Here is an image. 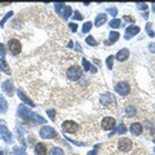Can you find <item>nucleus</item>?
Returning <instances> with one entry per match:
<instances>
[{
	"label": "nucleus",
	"mask_w": 155,
	"mask_h": 155,
	"mask_svg": "<svg viewBox=\"0 0 155 155\" xmlns=\"http://www.w3.org/2000/svg\"><path fill=\"white\" fill-rule=\"evenodd\" d=\"M48 115H49V118L52 120H54V118H56V112H54V110H47Z\"/></svg>",
	"instance_id": "34"
},
{
	"label": "nucleus",
	"mask_w": 155,
	"mask_h": 155,
	"mask_svg": "<svg viewBox=\"0 0 155 155\" xmlns=\"http://www.w3.org/2000/svg\"><path fill=\"white\" fill-rule=\"evenodd\" d=\"M6 110H8V102L3 96H0V112L1 114H5Z\"/></svg>",
	"instance_id": "19"
},
{
	"label": "nucleus",
	"mask_w": 155,
	"mask_h": 155,
	"mask_svg": "<svg viewBox=\"0 0 155 155\" xmlns=\"http://www.w3.org/2000/svg\"><path fill=\"white\" fill-rule=\"evenodd\" d=\"M90 28H92V22H85V23L83 25V28H82V32L83 34H87Z\"/></svg>",
	"instance_id": "25"
},
{
	"label": "nucleus",
	"mask_w": 155,
	"mask_h": 155,
	"mask_svg": "<svg viewBox=\"0 0 155 155\" xmlns=\"http://www.w3.org/2000/svg\"><path fill=\"white\" fill-rule=\"evenodd\" d=\"M100 101H101L103 106H111L112 103H114V98H112V96L110 95V93H105L103 96H101Z\"/></svg>",
	"instance_id": "11"
},
{
	"label": "nucleus",
	"mask_w": 155,
	"mask_h": 155,
	"mask_svg": "<svg viewBox=\"0 0 155 155\" xmlns=\"http://www.w3.org/2000/svg\"><path fill=\"white\" fill-rule=\"evenodd\" d=\"M115 92L119 93V95L123 97H125L131 92V85H129L127 82H119V83H116V85H115Z\"/></svg>",
	"instance_id": "5"
},
{
	"label": "nucleus",
	"mask_w": 155,
	"mask_h": 155,
	"mask_svg": "<svg viewBox=\"0 0 155 155\" xmlns=\"http://www.w3.org/2000/svg\"><path fill=\"white\" fill-rule=\"evenodd\" d=\"M39 133H40L41 138H45V140H49V138L56 137V132H54V129L52 127H48V125H45V127L41 128Z\"/></svg>",
	"instance_id": "6"
},
{
	"label": "nucleus",
	"mask_w": 155,
	"mask_h": 155,
	"mask_svg": "<svg viewBox=\"0 0 155 155\" xmlns=\"http://www.w3.org/2000/svg\"><path fill=\"white\" fill-rule=\"evenodd\" d=\"M146 28H147V32H149V35H150V36H154V32L151 31V25H150V23L147 25V27H146Z\"/></svg>",
	"instance_id": "38"
},
{
	"label": "nucleus",
	"mask_w": 155,
	"mask_h": 155,
	"mask_svg": "<svg viewBox=\"0 0 155 155\" xmlns=\"http://www.w3.org/2000/svg\"><path fill=\"white\" fill-rule=\"evenodd\" d=\"M83 75V70L78 65H71L69 69L66 70V78L70 82H78Z\"/></svg>",
	"instance_id": "1"
},
{
	"label": "nucleus",
	"mask_w": 155,
	"mask_h": 155,
	"mask_svg": "<svg viewBox=\"0 0 155 155\" xmlns=\"http://www.w3.org/2000/svg\"><path fill=\"white\" fill-rule=\"evenodd\" d=\"M124 114L127 118H133V116L137 114V109H136L134 105H127L124 107Z\"/></svg>",
	"instance_id": "12"
},
{
	"label": "nucleus",
	"mask_w": 155,
	"mask_h": 155,
	"mask_svg": "<svg viewBox=\"0 0 155 155\" xmlns=\"http://www.w3.org/2000/svg\"><path fill=\"white\" fill-rule=\"evenodd\" d=\"M8 49L11 50V53L13 56H18L22 50V45L21 41L17 40V39H9L8 41Z\"/></svg>",
	"instance_id": "4"
},
{
	"label": "nucleus",
	"mask_w": 155,
	"mask_h": 155,
	"mask_svg": "<svg viewBox=\"0 0 155 155\" xmlns=\"http://www.w3.org/2000/svg\"><path fill=\"white\" fill-rule=\"evenodd\" d=\"M106 21H107V16H106L105 13H101V14H98V16L96 17L95 26H96V27H100V26H102Z\"/></svg>",
	"instance_id": "15"
},
{
	"label": "nucleus",
	"mask_w": 155,
	"mask_h": 155,
	"mask_svg": "<svg viewBox=\"0 0 155 155\" xmlns=\"http://www.w3.org/2000/svg\"><path fill=\"white\" fill-rule=\"evenodd\" d=\"M0 57H1V60L5 57V48L3 44H0Z\"/></svg>",
	"instance_id": "33"
},
{
	"label": "nucleus",
	"mask_w": 155,
	"mask_h": 155,
	"mask_svg": "<svg viewBox=\"0 0 155 155\" xmlns=\"http://www.w3.org/2000/svg\"><path fill=\"white\" fill-rule=\"evenodd\" d=\"M17 95H18V97H19V98H21L23 102H26V103H27V105H30V106H35V105H34V102H32L31 100L28 98V97L26 96V95H25L23 92H22L21 89H18V90H17Z\"/></svg>",
	"instance_id": "17"
},
{
	"label": "nucleus",
	"mask_w": 155,
	"mask_h": 155,
	"mask_svg": "<svg viewBox=\"0 0 155 155\" xmlns=\"http://www.w3.org/2000/svg\"><path fill=\"white\" fill-rule=\"evenodd\" d=\"M150 50L153 52V53H155V43H151L150 44Z\"/></svg>",
	"instance_id": "40"
},
{
	"label": "nucleus",
	"mask_w": 155,
	"mask_h": 155,
	"mask_svg": "<svg viewBox=\"0 0 155 155\" xmlns=\"http://www.w3.org/2000/svg\"><path fill=\"white\" fill-rule=\"evenodd\" d=\"M83 65H84V70H90V67H92L90 63L85 60V58H83Z\"/></svg>",
	"instance_id": "31"
},
{
	"label": "nucleus",
	"mask_w": 155,
	"mask_h": 155,
	"mask_svg": "<svg viewBox=\"0 0 155 155\" xmlns=\"http://www.w3.org/2000/svg\"><path fill=\"white\" fill-rule=\"evenodd\" d=\"M120 19H116V18H114L112 21H110V27H112V28H118V27H120Z\"/></svg>",
	"instance_id": "23"
},
{
	"label": "nucleus",
	"mask_w": 155,
	"mask_h": 155,
	"mask_svg": "<svg viewBox=\"0 0 155 155\" xmlns=\"http://www.w3.org/2000/svg\"><path fill=\"white\" fill-rule=\"evenodd\" d=\"M115 127V119L112 116H106L102 119V129L103 131H110Z\"/></svg>",
	"instance_id": "7"
},
{
	"label": "nucleus",
	"mask_w": 155,
	"mask_h": 155,
	"mask_svg": "<svg viewBox=\"0 0 155 155\" xmlns=\"http://www.w3.org/2000/svg\"><path fill=\"white\" fill-rule=\"evenodd\" d=\"M125 132H127V128H125V125L122 123V124L119 125V128H118V133H125Z\"/></svg>",
	"instance_id": "30"
},
{
	"label": "nucleus",
	"mask_w": 155,
	"mask_h": 155,
	"mask_svg": "<svg viewBox=\"0 0 155 155\" xmlns=\"http://www.w3.org/2000/svg\"><path fill=\"white\" fill-rule=\"evenodd\" d=\"M0 136H1V137L4 138L6 142H11V141H12V134L9 133V131L6 129V127H5L4 124L0 127Z\"/></svg>",
	"instance_id": "13"
},
{
	"label": "nucleus",
	"mask_w": 155,
	"mask_h": 155,
	"mask_svg": "<svg viewBox=\"0 0 155 155\" xmlns=\"http://www.w3.org/2000/svg\"><path fill=\"white\" fill-rule=\"evenodd\" d=\"M74 18H75V19H83V16L76 11V12H75V16H74Z\"/></svg>",
	"instance_id": "37"
},
{
	"label": "nucleus",
	"mask_w": 155,
	"mask_h": 155,
	"mask_svg": "<svg viewBox=\"0 0 155 155\" xmlns=\"http://www.w3.org/2000/svg\"><path fill=\"white\" fill-rule=\"evenodd\" d=\"M0 155H3V153H1V151H0Z\"/></svg>",
	"instance_id": "42"
},
{
	"label": "nucleus",
	"mask_w": 155,
	"mask_h": 155,
	"mask_svg": "<svg viewBox=\"0 0 155 155\" xmlns=\"http://www.w3.org/2000/svg\"><path fill=\"white\" fill-rule=\"evenodd\" d=\"M137 8H140V9H146L147 5L144 4V3H138V4H137Z\"/></svg>",
	"instance_id": "39"
},
{
	"label": "nucleus",
	"mask_w": 155,
	"mask_h": 155,
	"mask_svg": "<svg viewBox=\"0 0 155 155\" xmlns=\"http://www.w3.org/2000/svg\"><path fill=\"white\" fill-rule=\"evenodd\" d=\"M12 16H13V12H8V13H6V14L4 16V18H3L1 21H0V27H3V26H4V23H5L6 21H8L9 18L12 17Z\"/></svg>",
	"instance_id": "24"
},
{
	"label": "nucleus",
	"mask_w": 155,
	"mask_h": 155,
	"mask_svg": "<svg viewBox=\"0 0 155 155\" xmlns=\"http://www.w3.org/2000/svg\"><path fill=\"white\" fill-rule=\"evenodd\" d=\"M27 118H34V123H41V124L45 123V119H43V116L35 114V112H30V115H28Z\"/></svg>",
	"instance_id": "20"
},
{
	"label": "nucleus",
	"mask_w": 155,
	"mask_h": 155,
	"mask_svg": "<svg viewBox=\"0 0 155 155\" xmlns=\"http://www.w3.org/2000/svg\"><path fill=\"white\" fill-rule=\"evenodd\" d=\"M112 60H114V56H109V58L106 60V63H107V67L110 70L112 69Z\"/></svg>",
	"instance_id": "29"
},
{
	"label": "nucleus",
	"mask_w": 155,
	"mask_h": 155,
	"mask_svg": "<svg viewBox=\"0 0 155 155\" xmlns=\"http://www.w3.org/2000/svg\"><path fill=\"white\" fill-rule=\"evenodd\" d=\"M50 155H63V151H62V149H60V147H52Z\"/></svg>",
	"instance_id": "26"
},
{
	"label": "nucleus",
	"mask_w": 155,
	"mask_h": 155,
	"mask_svg": "<svg viewBox=\"0 0 155 155\" xmlns=\"http://www.w3.org/2000/svg\"><path fill=\"white\" fill-rule=\"evenodd\" d=\"M144 132V127L140 124V123H132L131 124V133L134 136H140Z\"/></svg>",
	"instance_id": "10"
},
{
	"label": "nucleus",
	"mask_w": 155,
	"mask_h": 155,
	"mask_svg": "<svg viewBox=\"0 0 155 155\" xmlns=\"http://www.w3.org/2000/svg\"><path fill=\"white\" fill-rule=\"evenodd\" d=\"M127 34H125V39H131V35H136L140 32V27H137V26H129L127 27Z\"/></svg>",
	"instance_id": "16"
},
{
	"label": "nucleus",
	"mask_w": 155,
	"mask_h": 155,
	"mask_svg": "<svg viewBox=\"0 0 155 155\" xmlns=\"http://www.w3.org/2000/svg\"><path fill=\"white\" fill-rule=\"evenodd\" d=\"M88 155H96V151H90V153H88Z\"/></svg>",
	"instance_id": "41"
},
{
	"label": "nucleus",
	"mask_w": 155,
	"mask_h": 155,
	"mask_svg": "<svg viewBox=\"0 0 155 155\" xmlns=\"http://www.w3.org/2000/svg\"><path fill=\"white\" fill-rule=\"evenodd\" d=\"M119 36H120V35H119V32H116V31H111L110 32V41L109 43H115V41H118V39H119Z\"/></svg>",
	"instance_id": "22"
},
{
	"label": "nucleus",
	"mask_w": 155,
	"mask_h": 155,
	"mask_svg": "<svg viewBox=\"0 0 155 155\" xmlns=\"http://www.w3.org/2000/svg\"><path fill=\"white\" fill-rule=\"evenodd\" d=\"M1 89L4 90V93H6L8 96H13V93H14V88H13V83L11 80H5L4 83L1 84Z\"/></svg>",
	"instance_id": "8"
},
{
	"label": "nucleus",
	"mask_w": 155,
	"mask_h": 155,
	"mask_svg": "<svg viewBox=\"0 0 155 155\" xmlns=\"http://www.w3.org/2000/svg\"><path fill=\"white\" fill-rule=\"evenodd\" d=\"M60 13L63 16V18H65V19H67V18L70 17V14H71V8H70L69 5H66V6H63L62 11H61Z\"/></svg>",
	"instance_id": "21"
},
{
	"label": "nucleus",
	"mask_w": 155,
	"mask_h": 155,
	"mask_svg": "<svg viewBox=\"0 0 155 155\" xmlns=\"http://www.w3.org/2000/svg\"><path fill=\"white\" fill-rule=\"evenodd\" d=\"M107 12L110 13V14H112V16H115L116 13H118V11H116V8H109V9H107Z\"/></svg>",
	"instance_id": "36"
},
{
	"label": "nucleus",
	"mask_w": 155,
	"mask_h": 155,
	"mask_svg": "<svg viewBox=\"0 0 155 155\" xmlns=\"http://www.w3.org/2000/svg\"><path fill=\"white\" fill-rule=\"evenodd\" d=\"M69 26H70V30L73 31V32H75V31L78 30V25H76V23H70Z\"/></svg>",
	"instance_id": "35"
},
{
	"label": "nucleus",
	"mask_w": 155,
	"mask_h": 155,
	"mask_svg": "<svg viewBox=\"0 0 155 155\" xmlns=\"http://www.w3.org/2000/svg\"><path fill=\"white\" fill-rule=\"evenodd\" d=\"M1 63H3V70H4V71H5V73H6V74H9V69H8V63H6V62H5V60H4V58H3V60H1Z\"/></svg>",
	"instance_id": "32"
},
{
	"label": "nucleus",
	"mask_w": 155,
	"mask_h": 155,
	"mask_svg": "<svg viewBox=\"0 0 155 155\" xmlns=\"http://www.w3.org/2000/svg\"><path fill=\"white\" fill-rule=\"evenodd\" d=\"M18 115H21L22 118H27L30 115V109H27L25 105H19L18 106Z\"/></svg>",
	"instance_id": "18"
},
{
	"label": "nucleus",
	"mask_w": 155,
	"mask_h": 155,
	"mask_svg": "<svg viewBox=\"0 0 155 155\" xmlns=\"http://www.w3.org/2000/svg\"><path fill=\"white\" fill-rule=\"evenodd\" d=\"M62 131L65 133H76L80 129L79 124H78L76 122H73V120H66L62 123Z\"/></svg>",
	"instance_id": "3"
},
{
	"label": "nucleus",
	"mask_w": 155,
	"mask_h": 155,
	"mask_svg": "<svg viewBox=\"0 0 155 155\" xmlns=\"http://www.w3.org/2000/svg\"><path fill=\"white\" fill-rule=\"evenodd\" d=\"M132 147H133V142H132L129 138L127 137H122L119 138L118 141V149L119 151H122V153H129V151L132 150Z\"/></svg>",
	"instance_id": "2"
},
{
	"label": "nucleus",
	"mask_w": 155,
	"mask_h": 155,
	"mask_svg": "<svg viewBox=\"0 0 155 155\" xmlns=\"http://www.w3.org/2000/svg\"><path fill=\"white\" fill-rule=\"evenodd\" d=\"M85 41H87V44H89V45H97V41L92 36H88L85 39Z\"/></svg>",
	"instance_id": "28"
},
{
	"label": "nucleus",
	"mask_w": 155,
	"mask_h": 155,
	"mask_svg": "<svg viewBox=\"0 0 155 155\" xmlns=\"http://www.w3.org/2000/svg\"><path fill=\"white\" fill-rule=\"evenodd\" d=\"M116 60L119 61V62H124V61H127L128 60V57H129V50L127 49V48H123V49H120L116 53Z\"/></svg>",
	"instance_id": "9"
},
{
	"label": "nucleus",
	"mask_w": 155,
	"mask_h": 155,
	"mask_svg": "<svg viewBox=\"0 0 155 155\" xmlns=\"http://www.w3.org/2000/svg\"><path fill=\"white\" fill-rule=\"evenodd\" d=\"M14 155H27L25 153L23 149H19V147H14Z\"/></svg>",
	"instance_id": "27"
},
{
	"label": "nucleus",
	"mask_w": 155,
	"mask_h": 155,
	"mask_svg": "<svg viewBox=\"0 0 155 155\" xmlns=\"http://www.w3.org/2000/svg\"><path fill=\"white\" fill-rule=\"evenodd\" d=\"M35 155H47V146L41 142L35 145Z\"/></svg>",
	"instance_id": "14"
}]
</instances>
